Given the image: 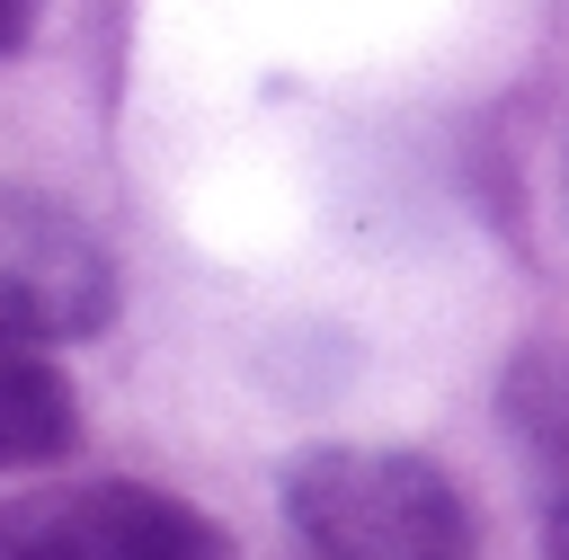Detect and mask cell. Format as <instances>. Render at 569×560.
<instances>
[{
    "mask_svg": "<svg viewBox=\"0 0 569 560\" xmlns=\"http://www.w3.org/2000/svg\"><path fill=\"white\" fill-rule=\"evenodd\" d=\"M284 516L311 560H471V498L391 444H320L284 471Z\"/></svg>",
    "mask_w": 569,
    "mask_h": 560,
    "instance_id": "obj_1",
    "label": "cell"
},
{
    "mask_svg": "<svg viewBox=\"0 0 569 560\" xmlns=\"http://www.w3.org/2000/svg\"><path fill=\"white\" fill-rule=\"evenodd\" d=\"M507 409H516V436L542 453L551 498H569V356H525Z\"/></svg>",
    "mask_w": 569,
    "mask_h": 560,
    "instance_id": "obj_5",
    "label": "cell"
},
{
    "mask_svg": "<svg viewBox=\"0 0 569 560\" xmlns=\"http://www.w3.org/2000/svg\"><path fill=\"white\" fill-rule=\"evenodd\" d=\"M0 560H231V533L142 480H36L0 507Z\"/></svg>",
    "mask_w": 569,
    "mask_h": 560,
    "instance_id": "obj_2",
    "label": "cell"
},
{
    "mask_svg": "<svg viewBox=\"0 0 569 560\" xmlns=\"http://www.w3.org/2000/svg\"><path fill=\"white\" fill-rule=\"evenodd\" d=\"M551 560H569V498H551Z\"/></svg>",
    "mask_w": 569,
    "mask_h": 560,
    "instance_id": "obj_7",
    "label": "cell"
},
{
    "mask_svg": "<svg viewBox=\"0 0 569 560\" xmlns=\"http://www.w3.org/2000/svg\"><path fill=\"white\" fill-rule=\"evenodd\" d=\"M27 27H36V0H0V53H18Z\"/></svg>",
    "mask_w": 569,
    "mask_h": 560,
    "instance_id": "obj_6",
    "label": "cell"
},
{
    "mask_svg": "<svg viewBox=\"0 0 569 560\" xmlns=\"http://www.w3.org/2000/svg\"><path fill=\"white\" fill-rule=\"evenodd\" d=\"M107 311H116V267L98 231L53 196L0 187V338L62 347V338L107 329Z\"/></svg>",
    "mask_w": 569,
    "mask_h": 560,
    "instance_id": "obj_3",
    "label": "cell"
},
{
    "mask_svg": "<svg viewBox=\"0 0 569 560\" xmlns=\"http://www.w3.org/2000/svg\"><path fill=\"white\" fill-rule=\"evenodd\" d=\"M71 436H80L71 382L44 364V347L0 338V471H36V462L71 453Z\"/></svg>",
    "mask_w": 569,
    "mask_h": 560,
    "instance_id": "obj_4",
    "label": "cell"
}]
</instances>
